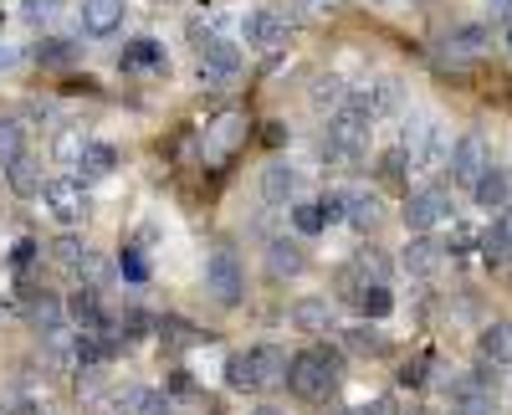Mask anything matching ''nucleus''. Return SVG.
Returning <instances> with one entry per match:
<instances>
[{
    "label": "nucleus",
    "mask_w": 512,
    "mask_h": 415,
    "mask_svg": "<svg viewBox=\"0 0 512 415\" xmlns=\"http://www.w3.org/2000/svg\"><path fill=\"white\" fill-rule=\"evenodd\" d=\"M338 380H344V354L328 349V344L297 349L292 364H287V390H292L297 400H308V405L328 400V395L338 390Z\"/></svg>",
    "instance_id": "obj_1"
},
{
    "label": "nucleus",
    "mask_w": 512,
    "mask_h": 415,
    "mask_svg": "<svg viewBox=\"0 0 512 415\" xmlns=\"http://www.w3.org/2000/svg\"><path fill=\"white\" fill-rule=\"evenodd\" d=\"M354 303H359L364 318H390V308H395V298H390V287H384V282H369Z\"/></svg>",
    "instance_id": "obj_35"
},
{
    "label": "nucleus",
    "mask_w": 512,
    "mask_h": 415,
    "mask_svg": "<svg viewBox=\"0 0 512 415\" xmlns=\"http://www.w3.org/2000/svg\"><path fill=\"white\" fill-rule=\"evenodd\" d=\"M354 98H359L374 118H390V113L405 108V82H400V77H379V82H369V88H354Z\"/></svg>",
    "instance_id": "obj_13"
},
{
    "label": "nucleus",
    "mask_w": 512,
    "mask_h": 415,
    "mask_svg": "<svg viewBox=\"0 0 512 415\" xmlns=\"http://www.w3.org/2000/svg\"><path fill=\"white\" fill-rule=\"evenodd\" d=\"M297 190H303V170H297V164L272 159L267 170H262V195H267L272 205H292V200H297Z\"/></svg>",
    "instance_id": "obj_14"
},
{
    "label": "nucleus",
    "mask_w": 512,
    "mask_h": 415,
    "mask_svg": "<svg viewBox=\"0 0 512 415\" xmlns=\"http://www.w3.org/2000/svg\"><path fill=\"white\" fill-rule=\"evenodd\" d=\"M292 226H297V236H318L328 221H323V211H318V200L313 205H292Z\"/></svg>",
    "instance_id": "obj_37"
},
{
    "label": "nucleus",
    "mask_w": 512,
    "mask_h": 415,
    "mask_svg": "<svg viewBox=\"0 0 512 415\" xmlns=\"http://www.w3.org/2000/svg\"><path fill=\"white\" fill-rule=\"evenodd\" d=\"M118 415H169V395L159 390H144V385H128L118 400H113Z\"/></svg>",
    "instance_id": "obj_22"
},
{
    "label": "nucleus",
    "mask_w": 512,
    "mask_h": 415,
    "mask_svg": "<svg viewBox=\"0 0 512 415\" xmlns=\"http://www.w3.org/2000/svg\"><path fill=\"white\" fill-rule=\"evenodd\" d=\"M36 57L47 62V67H67V62L77 57V47H72V41H62V36H57V41H41V52H36Z\"/></svg>",
    "instance_id": "obj_38"
},
{
    "label": "nucleus",
    "mask_w": 512,
    "mask_h": 415,
    "mask_svg": "<svg viewBox=\"0 0 512 415\" xmlns=\"http://www.w3.org/2000/svg\"><path fill=\"white\" fill-rule=\"evenodd\" d=\"M507 52H512V21H507Z\"/></svg>",
    "instance_id": "obj_48"
},
{
    "label": "nucleus",
    "mask_w": 512,
    "mask_h": 415,
    "mask_svg": "<svg viewBox=\"0 0 512 415\" xmlns=\"http://www.w3.org/2000/svg\"><path fill=\"white\" fill-rule=\"evenodd\" d=\"M205 293L216 298L221 308H236L246 298V267L231 246H216V252L205 257Z\"/></svg>",
    "instance_id": "obj_6"
},
{
    "label": "nucleus",
    "mask_w": 512,
    "mask_h": 415,
    "mask_svg": "<svg viewBox=\"0 0 512 415\" xmlns=\"http://www.w3.org/2000/svg\"><path fill=\"white\" fill-rule=\"evenodd\" d=\"M195 36V52H200V82L205 88H231V82L241 77V52H236V41L216 36V31H205L200 21L190 26Z\"/></svg>",
    "instance_id": "obj_5"
},
{
    "label": "nucleus",
    "mask_w": 512,
    "mask_h": 415,
    "mask_svg": "<svg viewBox=\"0 0 512 415\" xmlns=\"http://www.w3.org/2000/svg\"><path fill=\"white\" fill-rule=\"evenodd\" d=\"M472 200H477V211H507L512 205V170H492L472 185Z\"/></svg>",
    "instance_id": "obj_16"
},
{
    "label": "nucleus",
    "mask_w": 512,
    "mask_h": 415,
    "mask_svg": "<svg viewBox=\"0 0 512 415\" xmlns=\"http://www.w3.org/2000/svg\"><path fill=\"white\" fill-rule=\"evenodd\" d=\"M123 26V0H82V31L88 36H113Z\"/></svg>",
    "instance_id": "obj_19"
},
{
    "label": "nucleus",
    "mask_w": 512,
    "mask_h": 415,
    "mask_svg": "<svg viewBox=\"0 0 512 415\" xmlns=\"http://www.w3.org/2000/svg\"><path fill=\"white\" fill-rule=\"evenodd\" d=\"M379 221H384V200L374 190H349V226L369 236V231H379Z\"/></svg>",
    "instance_id": "obj_25"
},
{
    "label": "nucleus",
    "mask_w": 512,
    "mask_h": 415,
    "mask_svg": "<svg viewBox=\"0 0 512 415\" xmlns=\"http://www.w3.org/2000/svg\"><path fill=\"white\" fill-rule=\"evenodd\" d=\"M6 185H11L21 200H31V195H41V185H47V180H41V170H36V164L21 154L16 164H6Z\"/></svg>",
    "instance_id": "obj_28"
},
{
    "label": "nucleus",
    "mask_w": 512,
    "mask_h": 415,
    "mask_svg": "<svg viewBox=\"0 0 512 415\" xmlns=\"http://www.w3.org/2000/svg\"><path fill=\"white\" fill-rule=\"evenodd\" d=\"M487 170H492V149H487V139H482V134H461V139L451 144V180L472 190Z\"/></svg>",
    "instance_id": "obj_11"
},
{
    "label": "nucleus",
    "mask_w": 512,
    "mask_h": 415,
    "mask_svg": "<svg viewBox=\"0 0 512 415\" xmlns=\"http://www.w3.org/2000/svg\"><path fill=\"white\" fill-rule=\"evenodd\" d=\"M364 277H374V282H384V277H390V262H384L379 252H374V246H369V252H359V262H354Z\"/></svg>",
    "instance_id": "obj_41"
},
{
    "label": "nucleus",
    "mask_w": 512,
    "mask_h": 415,
    "mask_svg": "<svg viewBox=\"0 0 512 415\" xmlns=\"http://www.w3.org/2000/svg\"><path fill=\"white\" fill-rule=\"evenodd\" d=\"M287 36H292V21H287L282 11H272V6L251 11V16L241 21V41H246L251 52H282Z\"/></svg>",
    "instance_id": "obj_10"
},
{
    "label": "nucleus",
    "mask_w": 512,
    "mask_h": 415,
    "mask_svg": "<svg viewBox=\"0 0 512 415\" xmlns=\"http://www.w3.org/2000/svg\"><path fill=\"white\" fill-rule=\"evenodd\" d=\"M349 93H354L349 82L328 72V77H318V82H313V108H328V113H338V108L349 103Z\"/></svg>",
    "instance_id": "obj_29"
},
{
    "label": "nucleus",
    "mask_w": 512,
    "mask_h": 415,
    "mask_svg": "<svg viewBox=\"0 0 512 415\" xmlns=\"http://www.w3.org/2000/svg\"><path fill=\"white\" fill-rule=\"evenodd\" d=\"M82 149H88V134H82V129H62L57 144H52L57 164H62V170H72V175H77V164H82Z\"/></svg>",
    "instance_id": "obj_30"
},
{
    "label": "nucleus",
    "mask_w": 512,
    "mask_h": 415,
    "mask_svg": "<svg viewBox=\"0 0 512 415\" xmlns=\"http://www.w3.org/2000/svg\"><path fill=\"white\" fill-rule=\"evenodd\" d=\"M482 262H487V267H507V262H512V205L487 226V236H482Z\"/></svg>",
    "instance_id": "obj_18"
},
{
    "label": "nucleus",
    "mask_w": 512,
    "mask_h": 415,
    "mask_svg": "<svg viewBox=\"0 0 512 415\" xmlns=\"http://www.w3.org/2000/svg\"><path fill=\"white\" fill-rule=\"evenodd\" d=\"M118 267H123L128 282H144V277H149V262L139 257V246H123V262H118Z\"/></svg>",
    "instance_id": "obj_40"
},
{
    "label": "nucleus",
    "mask_w": 512,
    "mask_h": 415,
    "mask_svg": "<svg viewBox=\"0 0 512 415\" xmlns=\"http://www.w3.org/2000/svg\"><path fill=\"white\" fill-rule=\"evenodd\" d=\"M241 144H246V113H236V108H221L216 118L205 123V134H200V149H205L210 164L231 159Z\"/></svg>",
    "instance_id": "obj_9"
},
{
    "label": "nucleus",
    "mask_w": 512,
    "mask_h": 415,
    "mask_svg": "<svg viewBox=\"0 0 512 415\" xmlns=\"http://www.w3.org/2000/svg\"><path fill=\"white\" fill-rule=\"evenodd\" d=\"M31 323L41 328V339H47V334H57V328H67V308L57 298H36L31 303Z\"/></svg>",
    "instance_id": "obj_33"
},
{
    "label": "nucleus",
    "mask_w": 512,
    "mask_h": 415,
    "mask_svg": "<svg viewBox=\"0 0 512 415\" xmlns=\"http://www.w3.org/2000/svg\"><path fill=\"white\" fill-rule=\"evenodd\" d=\"M113 170H118V149L88 139V149H82V164H77V180H82V185H88V180H108Z\"/></svg>",
    "instance_id": "obj_23"
},
{
    "label": "nucleus",
    "mask_w": 512,
    "mask_h": 415,
    "mask_svg": "<svg viewBox=\"0 0 512 415\" xmlns=\"http://www.w3.org/2000/svg\"><path fill=\"white\" fill-rule=\"evenodd\" d=\"M251 415H282V410L277 405H262V410H251Z\"/></svg>",
    "instance_id": "obj_46"
},
{
    "label": "nucleus",
    "mask_w": 512,
    "mask_h": 415,
    "mask_svg": "<svg viewBox=\"0 0 512 415\" xmlns=\"http://www.w3.org/2000/svg\"><path fill=\"white\" fill-rule=\"evenodd\" d=\"M62 6H67V0H21L26 21H52V16H57Z\"/></svg>",
    "instance_id": "obj_42"
},
{
    "label": "nucleus",
    "mask_w": 512,
    "mask_h": 415,
    "mask_svg": "<svg viewBox=\"0 0 512 415\" xmlns=\"http://www.w3.org/2000/svg\"><path fill=\"white\" fill-rule=\"evenodd\" d=\"M379 175H384V180H405V175H410V154H405V149L395 144L390 154L379 159Z\"/></svg>",
    "instance_id": "obj_39"
},
{
    "label": "nucleus",
    "mask_w": 512,
    "mask_h": 415,
    "mask_svg": "<svg viewBox=\"0 0 512 415\" xmlns=\"http://www.w3.org/2000/svg\"><path fill=\"white\" fill-rule=\"evenodd\" d=\"M52 257H57L62 267H72V272H82V267L93 262V252H88V241H82V236H57V241H52Z\"/></svg>",
    "instance_id": "obj_32"
},
{
    "label": "nucleus",
    "mask_w": 512,
    "mask_h": 415,
    "mask_svg": "<svg viewBox=\"0 0 512 415\" xmlns=\"http://www.w3.org/2000/svg\"><path fill=\"white\" fill-rule=\"evenodd\" d=\"M492 6V21H512V0H487Z\"/></svg>",
    "instance_id": "obj_44"
},
{
    "label": "nucleus",
    "mask_w": 512,
    "mask_h": 415,
    "mask_svg": "<svg viewBox=\"0 0 512 415\" xmlns=\"http://www.w3.org/2000/svg\"><path fill=\"white\" fill-rule=\"evenodd\" d=\"M477 354L487 359V364H512V323H487L482 328V339H477Z\"/></svg>",
    "instance_id": "obj_26"
},
{
    "label": "nucleus",
    "mask_w": 512,
    "mask_h": 415,
    "mask_svg": "<svg viewBox=\"0 0 512 415\" xmlns=\"http://www.w3.org/2000/svg\"><path fill=\"white\" fill-rule=\"evenodd\" d=\"M333 415H369V410H333Z\"/></svg>",
    "instance_id": "obj_47"
},
{
    "label": "nucleus",
    "mask_w": 512,
    "mask_h": 415,
    "mask_svg": "<svg viewBox=\"0 0 512 415\" xmlns=\"http://www.w3.org/2000/svg\"><path fill=\"white\" fill-rule=\"evenodd\" d=\"M441 262H446V246H441V241H431V236L405 241V252H400V267H405L410 277H436V272H441Z\"/></svg>",
    "instance_id": "obj_15"
},
{
    "label": "nucleus",
    "mask_w": 512,
    "mask_h": 415,
    "mask_svg": "<svg viewBox=\"0 0 512 415\" xmlns=\"http://www.w3.org/2000/svg\"><path fill=\"white\" fill-rule=\"evenodd\" d=\"M318 211H323L328 226H333V221H349V190H323V195H318Z\"/></svg>",
    "instance_id": "obj_36"
},
{
    "label": "nucleus",
    "mask_w": 512,
    "mask_h": 415,
    "mask_svg": "<svg viewBox=\"0 0 512 415\" xmlns=\"http://www.w3.org/2000/svg\"><path fill=\"white\" fill-rule=\"evenodd\" d=\"M482 47H487V26H456V31L441 41L446 62H472V57H482Z\"/></svg>",
    "instance_id": "obj_21"
},
{
    "label": "nucleus",
    "mask_w": 512,
    "mask_h": 415,
    "mask_svg": "<svg viewBox=\"0 0 512 415\" xmlns=\"http://www.w3.org/2000/svg\"><path fill=\"white\" fill-rule=\"evenodd\" d=\"M159 339L169 344V349H190V344H200L205 334L195 323H185V318H159Z\"/></svg>",
    "instance_id": "obj_34"
},
{
    "label": "nucleus",
    "mask_w": 512,
    "mask_h": 415,
    "mask_svg": "<svg viewBox=\"0 0 512 415\" xmlns=\"http://www.w3.org/2000/svg\"><path fill=\"white\" fill-rule=\"evenodd\" d=\"M472 241H477V231H466V226L451 231V246H472Z\"/></svg>",
    "instance_id": "obj_45"
},
{
    "label": "nucleus",
    "mask_w": 512,
    "mask_h": 415,
    "mask_svg": "<svg viewBox=\"0 0 512 415\" xmlns=\"http://www.w3.org/2000/svg\"><path fill=\"white\" fill-rule=\"evenodd\" d=\"M118 67L123 72H164V47L154 36H139V41H128V47L118 52Z\"/></svg>",
    "instance_id": "obj_20"
},
{
    "label": "nucleus",
    "mask_w": 512,
    "mask_h": 415,
    "mask_svg": "<svg viewBox=\"0 0 512 415\" xmlns=\"http://www.w3.org/2000/svg\"><path fill=\"white\" fill-rule=\"evenodd\" d=\"M26 154V129H21V118H0V170L6 164H16Z\"/></svg>",
    "instance_id": "obj_31"
},
{
    "label": "nucleus",
    "mask_w": 512,
    "mask_h": 415,
    "mask_svg": "<svg viewBox=\"0 0 512 415\" xmlns=\"http://www.w3.org/2000/svg\"><path fill=\"white\" fill-rule=\"evenodd\" d=\"M384 349H390V339H384L374 323H354V328H344V354H359V359H379Z\"/></svg>",
    "instance_id": "obj_27"
},
{
    "label": "nucleus",
    "mask_w": 512,
    "mask_h": 415,
    "mask_svg": "<svg viewBox=\"0 0 512 415\" xmlns=\"http://www.w3.org/2000/svg\"><path fill=\"white\" fill-rule=\"evenodd\" d=\"M308 267V257H303V241H287V236H277L272 246H267V272L272 277H297Z\"/></svg>",
    "instance_id": "obj_24"
},
{
    "label": "nucleus",
    "mask_w": 512,
    "mask_h": 415,
    "mask_svg": "<svg viewBox=\"0 0 512 415\" xmlns=\"http://www.w3.org/2000/svg\"><path fill=\"white\" fill-rule=\"evenodd\" d=\"M292 328L297 334H333V303L328 298H303V303H292Z\"/></svg>",
    "instance_id": "obj_17"
},
{
    "label": "nucleus",
    "mask_w": 512,
    "mask_h": 415,
    "mask_svg": "<svg viewBox=\"0 0 512 415\" xmlns=\"http://www.w3.org/2000/svg\"><path fill=\"white\" fill-rule=\"evenodd\" d=\"M287 364L292 359L277 344H251L246 354H231L226 359V385L241 390V395H262V390H272V385L287 380Z\"/></svg>",
    "instance_id": "obj_3"
},
{
    "label": "nucleus",
    "mask_w": 512,
    "mask_h": 415,
    "mask_svg": "<svg viewBox=\"0 0 512 415\" xmlns=\"http://www.w3.org/2000/svg\"><path fill=\"white\" fill-rule=\"evenodd\" d=\"M67 318H72L77 334H113V318L98 298V287H77V293L67 298Z\"/></svg>",
    "instance_id": "obj_12"
},
{
    "label": "nucleus",
    "mask_w": 512,
    "mask_h": 415,
    "mask_svg": "<svg viewBox=\"0 0 512 415\" xmlns=\"http://www.w3.org/2000/svg\"><path fill=\"white\" fill-rule=\"evenodd\" d=\"M400 149L410 154V170H420V175L451 164V134H446V123L436 113H410L405 134H400Z\"/></svg>",
    "instance_id": "obj_4"
},
{
    "label": "nucleus",
    "mask_w": 512,
    "mask_h": 415,
    "mask_svg": "<svg viewBox=\"0 0 512 415\" xmlns=\"http://www.w3.org/2000/svg\"><path fill=\"white\" fill-rule=\"evenodd\" d=\"M446 221H451V195H446L441 185H420V190L405 195V226H410L415 236H431V231L446 226Z\"/></svg>",
    "instance_id": "obj_8"
},
{
    "label": "nucleus",
    "mask_w": 512,
    "mask_h": 415,
    "mask_svg": "<svg viewBox=\"0 0 512 415\" xmlns=\"http://www.w3.org/2000/svg\"><path fill=\"white\" fill-rule=\"evenodd\" d=\"M369 134H374V113L349 93V103L338 108V113L328 118V129H323V159H333V164H359L364 149H369Z\"/></svg>",
    "instance_id": "obj_2"
},
{
    "label": "nucleus",
    "mask_w": 512,
    "mask_h": 415,
    "mask_svg": "<svg viewBox=\"0 0 512 415\" xmlns=\"http://www.w3.org/2000/svg\"><path fill=\"white\" fill-rule=\"evenodd\" d=\"M41 205H47V216L57 226H82L88 221V190H82L77 175H57L41 185Z\"/></svg>",
    "instance_id": "obj_7"
},
{
    "label": "nucleus",
    "mask_w": 512,
    "mask_h": 415,
    "mask_svg": "<svg viewBox=\"0 0 512 415\" xmlns=\"http://www.w3.org/2000/svg\"><path fill=\"white\" fill-rule=\"evenodd\" d=\"M400 385H425V364H420V359L400 369Z\"/></svg>",
    "instance_id": "obj_43"
}]
</instances>
